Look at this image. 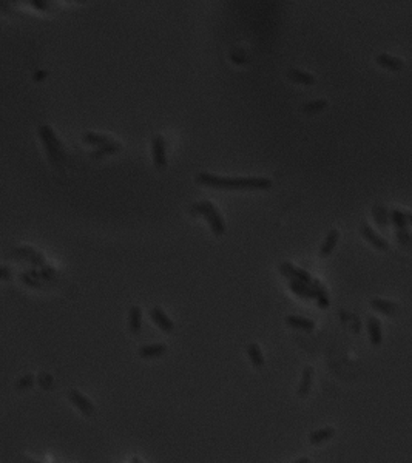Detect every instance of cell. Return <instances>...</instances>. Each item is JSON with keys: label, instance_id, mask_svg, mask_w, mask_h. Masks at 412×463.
<instances>
[{"label": "cell", "instance_id": "1", "mask_svg": "<svg viewBox=\"0 0 412 463\" xmlns=\"http://www.w3.org/2000/svg\"><path fill=\"white\" fill-rule=\"evenodd\" d=\"M196 181L199 184L209 185L215 189H228V190H264L272 187V181L267 178H222L210 173H198Z\"/></svg>", "mask_w": 412, "mask_h": 463}, {"label": "cell", "instance_id": "2", "mask_svg": "<svg viewBox=\"0 0 412 463\" xmlns=\"http://www.w3.org/2000/svg\"><path fill=\"white\" fill-rule=\"evenodd\" d=\"M37 133H39V137H40V141H42L45 150H47L50 162L54 167H61V164L64 162L65 156H64V149H62V146L59 142L57 136L54 134L53 128L50 125H40L37 128Z\"/></svg>", "mask_w": 412, "mask_h": 463}, {"label": "cell", "instance_id": "3", "mask_svg": "<svg viewBox=\"0 0 412 463\" xmlns=\"http://www.w3.org/2000/svg\"><path fill=\"white\" fill-rule=\"evenodd\" d=\"M190 212H192V215H202V216H205L207 222L210 224L212 232H213L216 237L222 235L224 232H225V222H224L222 216L219 215V212L216 210V207L210 201H202V202L193 204L192 209H190Z\"/></svg>", "mask_w": 412, "mask_h": 463}, {"label": "cell", "instance_id": "4", "mask_svg": "<svg viewBox=\"0 0 412 463\" xmlns=\"http://www.w3.org/2000/svg\"><path fill=\"white\" fill-rule=\"evenodd\" d=\"M67 397H68L70 403H71L74 408H77L83 415H86V417H93V415L96 414V408H95L93 401H91L86 395H83L82 392H79L77 389H70V391L67 392Z\"/></svg>", "mask_w": 412, "mask_h": 463}, {"label": "cell", "instance_id": "5", "mask_svg": "<svg viewBox=\"0 0 412 463\" xmlns=\"http://www.w3.org/2000/svg\"><path fill=\"white\" fill-rule=\"evenodd\" d=\"M152 153L153 162L158 168L167 167V156H165V141L162 136H155L152 141Z\"/></svg>", "mask_w": 412, "mask_h": 463}, {"label": "cell", "instance_id": "6", "mask_svg": "<svg viewBox=\"0 0 412 463\" xmlns=\"http://www.w3.org/2000/svg\"><path fill=\"white\" fill-rule=\"evenodd\" d=\"M150 316H152V320L155 321V324H156V326H158L161 331H164V332H167V334L173 332L174 324H173V321L168 318V315H167L161 307H153L152 312H150Z\"/></svg>", "mask_w": 412, "mask_h": 463}, {"label": "cell", "instance_id": "7", "mask_svg": "<svg viewBox=\"0 0 412 463\" xmlns=\"http://www.w3.org/2000/svg\"><path fill=\"white\" fill-rule=\"evenodd\" d=\"M128 328L131 334H139L142 328V310L139 306H131L128 312Z\"/></svg>", "mask_w": 412, "mask_h": 463}, {"label": "cell", "instance_id": "8", "mask_svg": "<svg viewBox=\"0 0 412 463\" xmlns=\"http://www.w3.org/2000/svg\"><path fill=\"white\" fill-rule=\"evenodd\" d=\"M289 287L295 295H298L301 298H316V291L312 287V284H306L298 280H290Z\"/></svg>", "mask_w": 412, "mask_h": 463}, {"label": "cell", "instance_id": "9", "mask_svg": "<svg viewBox=\"0 0 412 463\" xmlns=\"http://www.w3.org/2000/svg\"><path fill=\"white\" fill-rule=\"evenodd\" d=\"M139 357L142 358H158L167 354V346L162 343H156V344H145L142 348H139L137 351Z\"/></svg>", "mask_w": 412, "mask_h": 463}, {"label": "cell", "instance_id": "10", "mask_svg": "<svg viewBox=\"0 0 412 463\" xmlns=\"http://www.w3.org/2000/svg\"><path fill=\"white\" fill-rule=\"evenodd\" d=\"M246 352H247V357H249L250 363L253 364V367H256V369H262V367H264L266 358H264V355H262L261 348H259L256 343H250V344L247 346Z\"/></svg>", "mask_w": 412, "mask_h": 463}, {"label": "cell", "instance_id": "11", "mask_svg": "<svg viewBox=\"0 0 412 463\" xmlns=\"http://www.w3.org/2000/svg\"><path fill=\"white\" fill-rule=\"evenodd\" d=\"M361 235L368 240L374 247H377V249H380V250H386L388 249V243L383 240V238H380L375 232H374V228H371L369 225H363L361 227Z\"/></svg>", "mask_w": 412, "mask_h": 463}, {"label": "cell", "instance_id": "12", "mask_svg": "<svg viewBox=\"0 0 412 463\" xmlns=\"http://www.w3.org/2000/svg\"><path fill=\"white\" fill-rule=\"evenodd\" d=\"M286 323L289 324L290 328H295V329H301V331H307V332H312L315 324L313 321L307 320V318H303V316H297V315H289L286 318Z\"/></svg>", "mask_w": 412, "mask_h": 463}, {"label": "cell", "instance_id": "13", "mask_svg": "<svg viewBox=\"0 0 412 463\" xmlns=\"http://www.w3.org/2000/svg\"><path fill=\"white\" fill-rule=\"evenodd\" d=\"M338 238H340L338 230H335V228L331 230L329 234H328V237H326V240H325V243H323V246H321V249H319V255H321L323 258H325V256H329V255L332 253V250L335 249Z\"/></svg>", "mask_w": 412, "mask_h": 463}, {"label": "cell", "instance_id": "14", "mask_svg": "<svg viewBox=\"0 0 412 463\" xmlns=\"http://www.w3.org/2000/svg\"><path fill=\"white\" fill-rule=\"evenodd\" d=\"M287 77L295 82V83H301V85H313L315 83V77L309 73H304L301 70H297V68H290L287 71Z\"/></svg>", "mask_w": 412, "mask_h": 463}, {"label": "cell", "instance_id": "15", "mask_svg": "<svg viewBox=\"0 0 412 463\" xmlns=\"http://www.w3.org/2000/svg\"><path fill=\"white\" fill-rule=\"evenodd\" d=\"M82 141L88 146H96L98 149L105 146V144H110L113 139L108 137V136H104V134H96V133H85L82 136Z\"/></svg>", "mask_w": 412, "mask_h": 463}, {"label": "cell", "instance_id": "16", "mask_svg": "<svg viewBox=\"0 0 412 463\" xmlns=\"http://www.w3.org/2000/svg\"><path fill=\"white\" fill-rule=\"evenodd\" d=\"M377 64L381 65L383 68L391 70V71H398V70H401V68L404 67L403 61L395 59V57L388 56V54H380V56H377Z\"/></svg>", "mask_w": 412, "mask_h": 463}, {"label": "cell", "instance_id": "17", "mask_svg": "<svg viewBox=\"0 0 412 463\" xmlns=\"http://www.w3.org/2000/svg\"><path fill=\"white\" fill-rule=\"evenodd\" d=\"M121 149H122V146H121L119 142L111 141L110 144H105V146L96 149L95 152H91L90 156L93 158V159H98V158H102V156H105V155H111V153H114V152H119Z\"/></svg>", "mask_w": 412, "mask_h": 463}, {"label": "cell", "instance_id": "18", "mask_svg": "<svg viewBox=\"0 0 412 463\" xmlns=\"http://www.w3.org/2000/svg\"><path fill=\"white\" fill-rule=\"evenodd\" d=\"M312 377H313V370L312 367H306L304 372H303V379H301V383H300V388H298V395L300 397H306L310 391V386H312Z\"/></svg>", "mask_w": 412, "mask_h": 463}, {"label": "cell", "instance_id": "19", "mask_svg": "<svg viewBox=\"0 0 412 463\" xmlns=\"http://www.w3.org/2000/svg\"><path fill=\"white\" fill-rule=\"evenodd\" d=\"M328 107V102L323 101V99H318V101H312L306 105H303V111L306 114H315V113H319L321 110H325Z\"/></svg>", "mask_w": 412, "mask_h": 463}, {"label": "cell", "instance_id": "20", "mask_svg": "<svg viewBox=\"0 0 412 463\" xmlns=\"http://www.w3.org/2000/svg\"><path fill=\"white\" fill-rule=\"evenodd\" d=\"M334 434L332 429H321V431H315L309 436L310 443H321L328 439H331V436Z\"/></svg>", "mask_w": 412, "mask_h": 463}, {"label": "cell", "instance_id": "21", "mask_svg": "<svg viewBox=\"0 0 412 463\" xmlns=\"http://www.w3.org/2000/svg\"><path fill=\"white\" fill-rule=\"evenodd\" d=\"M369 334H371V338H372V343L378 344L380 343V324L375 318H371L369 320Z\"/></svg>", "mask_w": 412, "mask_h": 463}, {"label": "cell", "instance_id": "22", "mask_svg": "<svg viewBox=\"0 0 412 463\" xmlns=\"http://www.w3.org/2000/svg\"><path fill=\"white\" fill-rule=\"evenodd\" d=\"M391 218H392V221H394V224L401 230V228H404L406 227V224H407V218H406V215L404 213H401V212H398V210H394L392 213H391Z\"/></svg>", "mask_w": 412, "mask_h": 463}, {"label": "cell", "instance_id": "23", "mask_svg": "<svg viewBox=\"0 0 412 463\" xmlns=\"http://www.w3.org/2000/svg\"><path fill=\"white\" fill-rule=\"evenodd\" d=\"M36 253V250H33V249H30V247H20V249H16V250H13V256L14 258H20V259H31V256Z\"/></svg>", "mask_w": 412, "mask_h": 463}, {"label": "cell", "instance_id": "24", "mask_svg": "<svg viewBox=\"0 0 412 463\" xmlns=\"http://www.w3.org/2000/svg\"><path fill=\"white\" fill-rule=\"evenodd\" d=\"M19 276H20V281H22L23 284H26V286H30V287H34V289H39V287H40V281L36 280V278H33L28 272L20 273Z\"/></svg>", "mask_w": 412, "mask_h": 463}, {"label": "cell", "instance_id": "25", "mask_svg": "<svg viewBox=\"0 0 412 463\" xmlns=\"http://www.w3.org/2000/svg\"><path fill=\"white\" fill-rule=\"evenodd\" d=\"M278 269H280V272L286 276V278H290V280H293L295 278V266H292L290 263H281L280 266H278Z\"/></svg>", "mask_w": 412, "mask_h": 463}, {"label": "cell", "instance_id": "26", "mask_svg": "<svg viewBox=\"0 0 412 463\" xmlns=\"http://www.w3.org/2000/svg\"><path fill=\"white\" fill-rule=\"evenodd\" d=\"M293 280H298L301 283H306V284H312V276L309 275V272H306L304 269H295V278Z\"/></svg>", "mask_w": 412, "mask_h": 463}, {"label": "cell", "instance_id": "27", "mask_svg": "<svg viewBox=\"0 0 412 463\" xmlns=\"http://www.w3.org/2000/svg\"><path fill=\"white\" fill-rule=\"evenodd\" d=\"M54 276H56V270H54L51 266H47V264H45L43 267H40V280H47V281H50V280H53Z\"/></svg>", "mask_w": 412, "mask_h": 463}, {"label": "cell", "instance_id": "28", "mask_svg": "<svg viewBox=\"0 0 412 463\" xmlns=\"http://www.w3.org/2000/svg\"><path fill=\"white\" fill-rule=\"evenodd\" d=\"M34 385V375H31V374H26L25 377H22L19 382H17V385H16V388L17 389H30L31 386Z\"/></svg>", "mask_w": 412, "mask_h": 463}, {"label": "cell", "instance_id": "29", "mask_svg": "<svg viewBox=\"0 0 412 463\" xmlns=\"http://www.w3.org/2000/svg\"><path fill=\"white\" fill-rule=\"evenodd\" d=\"M37 383L39 386H42L43 389H51L53 388V377L48 374H40L37 377Z\"/></svg>", "mask_w": 412, "mask_h": 463}, {"label": "cell", "instance_id": "30", "mask_svg": "<svg viewBox=\"0 0 412 463\" xmlns=\"http://www.w3.org/2000/svg\"><path fill=\"white\" fill-rule=\"evenodd\" d=\"M372 306L378 310H385V312H392L394 310V306L389 303V301H383V300H374L372 301Z\"/></svg>", "mask_w": 412, "mask_h": 463}, {"label": "cell", "instance_id": "31", "mask_svg": "<svg viewBox=\"0 0 412 463\" xmlns=\"http://www.w3.org/2000/svg\"><path fill=\"white\" fill-rule=\"evenodd\" d=\"M30 263H31L33 266H40V267H43V266H45V258H43V255H42L40 252H36V253L31 256Z\"/></svg>", "mask_w": 412, "mask_h": 463}, {"label": "cell", "instance_id": "32", "mask_svg": "<svg viewBox=\"0 0 412 463\" xmlns=\"http://www.w3.org/2000/svg\"><path fill=\"white\" fill-rule=\"evenodd\" d=\"M34 8H37V10H47L48 7H50V4L48 2H43V0H33V2H30Z\"/></svg>", "mask_w": 412, "mask_h": 463}, {"label": "cell", "instance_id": "33", "mask_svg": "<svg viewBox=\"0 0 412 463\" xmlns=\"http://www.w3.org/2000/svg\"><path fill=\"white\" fill-rule=\"evenodd\" d=\"M47 76H48L47 71H45V70H39V71H36V73L33 74V80H34V82H42Z\"/></svg>", "mask_w": 412, "mask_h": 463}, {"label": "cell", "instance_id": "34", "mask_svg": "<svg viewBox=\"0 0 412 463\" xmlns=\"http://www.w3.org/2000/svg\"><path fill=\"white\" fill-rule=\"evenodd\" d=\"M397 238H398V240H401L403 243H409V241L412 240V238H410V235H407V234H406V232H404L403 228L397 232Z\"/></svg>", "mask_w": 412, "mask_h": 463}, {"label": "cell", "instance_id": "35", "mask_svg": "<svg viewBox=\"0 0 412 463\" xmlns=\"http://www.w3.org/2000/svg\"><path fill=\"white\" fill-rule=\"evenodd\" d=\"M10 269L7 267V266H4L2 267V280H10Z\"/></svg>", "mask_w": 412, "mask_h": 463}, {"label": "cell", "instance_id": "36", "mask_svg": "<svg viewBox=\"0 0 412 463\" xmlns=\"http://www.w3.org/2000/svg\"><path fill=\"white\" fill-rule=\"evenodd\" d=\"M293 463H309V460H307V458H300V460H297V461H293Z\"/></svg>", "mask_w": 412, "mask_h": 463}, {"label": "cell", "instance_id": "37", "mask_svg": "<svg viewBox=\"0 0 412 463\" xmlns=\"http://www.w3.org/2000/svg\"><path fill=\"white\" fill-rule=\"evenodd\" d=\"M406 218H407V222H410V224H412V213H407V215H406Z\"/></svg>", "mask_w": 412, "mask_h": 463}]
</instances>
